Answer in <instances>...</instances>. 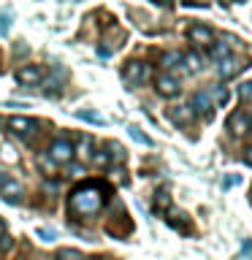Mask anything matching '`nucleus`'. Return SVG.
Listing matches in <instances>:
<instances>
[{
  "instance_id": "9b49d317",
  "label": "nucleus",
  "mask_w": 252,
  "mask_h": 260,
  "mask_svg": "<svg viewBox=\"0 0 252 260\" xmlns=\"http://www.w3.org/2000/svg\"><path fill=\"white\" fill-rule=\"evenodd\" d=\"M168 117H171V122H176V125H190L195 119V111L190 106H174V109H168Z\"/></svg>"
},
{
  "instance_id": "f03ea898",
  "label": "nucleus",
  "mask_w": 252,
  "mask_h": 260,
  "mask_svg": "<svg viewBox=\"0 0 252 260\" xmlns=\"http://www.w3.org/2000/svg\"><path fill=\"white\" fill-rule=\"evenodd\" d=\"M73 144L68 138H54L52 144H49V160L52 162H60V166H71L73 162Z\"/></svg>"
},
{
  "instance_id": "cd10ccee",
  "label": "nucleus",
  "mask_w": 252,
  "mask_h": 260,
  "mask_svg": "<svg viewBox=\"0 0 252 260\" xmlns=\"http://www.w3.org/2000/svg\"><path fill=\"white\" fill-rule=\"evenodd\" d=\"M8 247H11V239H8V233H6V236H0V252L8 249Z\"/></svg>"
},
{
  "instance_id": "dca6fc26",
  "label": "nucleus",
  "mask_w": 252,
  "mask_h": 260,
  "mask_svg": "<svg viewBox=\"0 0 252 260\" xmlns=\"http://www.w3.org/2000/svg\"><path fill=\"white\" fill-rule=\"evenodd\" d=\"M168 225H171V228H176V231H182V233H190V231H193V225L187 222V217L182 214V211H179V214H176V211H171Z\"/></svg>"
},
{
  "instance_id": "7c9ffc66",
  "label": "nucleus",
  "mask_w": 252,
  "mask_h": 260,
  "mask_svg": "<svg viewBox=\"0 0 252 260\" xmlns=\"http://www.w3.org/2000/svg\"><path fill=\"white\" fill-rule=\"evenodd\" d=\"M0 236H6V222L0 219Z\"/></svg>"
},
{
  "instance_id": "f257e3e1",
  "label": "nucleus",
  "mask_w": 252,
  "mask_h": 260,
  "mask_svg": "<svg viewBox=\"0 0 252 260\" xmlns=\"http://www.w3.org/2000/svg\"><path fill=\"white\" fill-rule=\"evenodd\" d=\"M106 198H109V184L106 182L79 184L68 198V214L73 219H89L106 206Z\"/></svg>"
},
{
  "instance_id": "9d476101",
  "label": "nucleus",
  "mask_w": 252,
  "mask_h": 260,
  "mask_svg": "<svg viewBox=\"0 0 252 260\" xmlns=\"http://www.w3.org/2000/svg\"><path fill=\"white\" fill-rule=\"evenodd\" d=\"M0 198H3L6 203H22L24 198V190L19 182H14V179H8V182L0 187Z\"/></svg>"
},
{
  "instance_id": "0eeeda50",
  "label": "nucleus",
  "mask_w": 252,
  "mask_h": 260,
  "mask_svg": "<svg viewBox=\"0 0 252 260\" xmlns=\"http://www.w3.org/2000/svg\"><path fill=\"white\" fill-rule=\"evenodd\" d=\"M154 89H158L160 95H166V98H174V95H179V79L174 76V73H166L163 71L158 79H154Z\"/></svg>"
},
{
  "instance_id": "aec40b11",
  "label": "nucleus",
  "mask_w": 252,
  "mask_h": 260,
  "mask_svg": "<svg viewBox=\"0 0 252 260\" xmlns=\"http://www.w3.org/2000/svg\"><path fill=\"white\" fill-rule=\"evenodd\" d=\"M228 54H231L228 52V44H211V60L214 62H223Z\"/></svg>"
},
{
  "instance_id": "39448f33",
  "label": "nucleus",
  "mask_w": 252,
  "mask_h": 260,
  "mask_svg": "<svg viewBox=\"0 0 252 260\" xmlns=\"http://www.w3.org/2000/svg\"><path fill=\"white\" fill-rule=\"evenodd\" d=\"M6 125H8V130H11L14 136L24 138V141L38 133V122L36 119H27V117H19V114H16V117H8Z\"/></svg>"
},
{
  "instance_id": "f8f14e48",
  "label": "nucleus",
  "mask_w": 252,
  "mask_h": 260,
  "mask_svg": "<svg viewBox=\"0 0 252 260\" xmlns=\"http://www.w3.org/2000/svg\"><path fill=\"white\" fill-rule=\"evenodd\" d=\"M206 95H209V101H211V109H217V106H225V101H228V89H225L223 84L209 87Z\"/></svg>"
},
{
  "instance_id": "b1692460",
  "label": "nucleus",
  "mask_w": 252,
  "mask_h": 260,
  "mask_svg": "<svg viewBox=\"0 0 252 260\" xmlns=\"http://www.w3.org/2000/svg\"><path fill=\"white\" fill-rule=\"evenodd\" d=\"M92 162H95V166H98V168H103V166H109V154H106V152H101V149H98V152H92Z\"/></svg>"
},
{
  "instance_id": "7ed1b4c3",
  "label": "nucleus",
  "mask_w": 252,
  "mask_h": 260,
  "mask_svg": "<svg viewBox=\"0 0 252 260\" xmlns=\"http://www.w3.org/2000/svg\"><path fill=\"white\" fill-rule=\"evenodd\" d=\"M244 68H247V57H241V54H228L223 62H217V76L225 81V79L239 76Z\"/></svg>"
},
{
  "instance_id": "f3484780",
  "label": "nucleus",
  "mask_w": 252,
  "mask_h": 260,
  "mask_svg": "<svg viewBox=\"0 0 252 260\" xmlns=\"http://www.w3.org/2000/svg\"><path fill=\"white\" fill-rule=\"evenodd\" d=\"M73 154L92 157V141H89V136H79V146H73Z\"/></svg>"
},
{
  "instance_id": "4468645a",
  "label": "nucleus",
  "mask_w": 252,
  "mask_h": 260,
  "mask_svg": "<svg viewBox=\"0 0 252 260\" xmlns=\"http://www.w3.org/2000/svg\"><path fill=\"white\" fill-rule=\"evenodd\" d=\"M182 65H184L190 73H195V71L203 68V57H201L198 52H187V54H182Z\"/></svg>"
},
{
  "instance_id": "bb28decb",
  "label": "nucleus",
  "mask_w": 252,
  "mask_h": 260,
  "mask_svg": "<svg viewBox=\"0 0 252 260\" xmlns=\"http://www.w3.org/2000/svg\"><path fill=\"white\" fill-rule=\"evenodd\" d=\"M241 98H244V101H252V81L241 87Z\"/></svg>"
},
{
  "instance_id": "2eb2a0df",
  "label": "nucleus",
  "mask_w": 252,
  "mask_h": 260,
  "mask_svg": "<svg viewBox=\"0 0 252 260\" xmlns=\"http://www.w3.org/2000/svg\"><path fill=\"white\" fill-rule=\"evenodd\" d=\"M160 65L166 68V73H171L174 68H179V65H182V54H179V52H163Z\"/></svg>"
},
{
  "instance_id": "a211bd4d",
  "label": "nucleus",
  "mask_w": 252,
  "mask_h": 260,
  "mask_svg": "<svg viewBox=\"0 0 252 260\" xmlns=\"http://www.w3.org/2000/svg\"><path fill=\"white\" fill-rule=\"evenodd\" d=\"M106 149H109V152H106V154H109L111 160H117V162H125V149H122L119 144H114V141H109V144H106Z\"/></svg>"
},
{
  "instance_id": "412c9836",
  "label": "nucleus",
  "mask_w": 252,
  "mask_h": 260,
  "mask_svg": "<svg viewBox=\"0 0 252 260\" xmlns=\"http://www.w3.org/2000/svg\"><path fill=\"white\" fill-rule=\"evenodd\" d=\"M128 133H130V138H133V141L144 144V146H152V138H149V136H144L141 130L136 127V125H133V127H128Z\"/></svg>"
},
{
  "instance_id": "6ab92c4d",
  "label": "nucleus",
  "mask_w": 252,
  "mask_h": 260,
  "mask_svg": "<svg viewBox=\"0 0 252 260\" xmlns=\"http://www.w3.org/2000/svg\"><path fill=\"white\" fill-rule=\"evenodd\" d=\"M168 209H171V195L168 192H158L154 195V211L163 214V211H168Z\"/></svg>"
},
{
  "instance_id": "20e7f679",
  "label": "nucleus",
  "mask_w": 252,
  "mask_h": 260,
  "mask_svg": "<svg viewBox=\"0 0 252 260\" xmlns=\"http://www.w3.org/2000/svg\"><path fill=\"white\" fill-rule=\"evenodd\" d=\"M149 76H152L149 65H146V62H136V60H130V62L125 65V71H122V79H125V84H130V87L144 84Z\"/></svg>"
},
{
  "instance_id": "393cba45",
  "label": "nucleus",
  "mask_w": 252,
  "mask_h": 260,
  "mask_svg": "<svg viewBox=\"0 0 252 260\" xmlns=\"http://www.w3.org/2000/svg\"><path fill=\"white\" fill-rule=\"evenodd\" d=\"M11 27V14H0V32H6Z\"/></svg>"
},
{
  "instance_id": "6e6552de",
  "label": "nucleus",
  "mask_w": 252,
  "mask_h": 260,
  "mask_svg": "<svg viewBox=\"0 0 252 260\" xmlns=\"http://www.w3.org/2000/svg\"><path fill=\"white\" fill-rule=\"evenodd\" d=\"M16 81H19L22 87H36L44 81V71H41L38 65H22V68L16 71Z\"/></svg>"
},
{
  "instance_id": "4be33fe9",
  "label": "nucleus",
  "mask_w": 252,
  "mask_h": 260,
  "mask_svg": "<svg viewBox=\"0 0 252 260\" xmlns=\"http://www.w3.org/2000/svg\"><path fill=\"white\" fill-rule=\"evenodd\" d=\"M57 260H84V255L76 249H60L57 252Z\"/></svg>"
},
{
  "instance_id": "ddd939ff",
  "label": "nucleus",
  "mask_w": 252,
  "mask_h": 260,
  "mask_svg": "<svg viewBox=\"0 0 252 260\" xmlns=\"http://www.w3.org/2000/svg\"><path fill=\"white\" fill-rule=\"evenodd\" d=\"M193 111H203V114H209L211 111V101H209V95H206V89H203V92H195L193 95V106H190Z\"/></svg>"
},
{
  "instance_id": "c756f323",
  "label": "nucleus",
  "mask_w": 252,
  "mask_h": 260,
  "mask_svg": "<svg viewBox=\"0 0 252 260\" xmlns=\"http://www.w3.org/2000/svg\"><path fill=\"white\" fill-rule=\"evenodd\" d=\"M8 182V174H6V171H0V187H3Z\"/></svg>"
},
{
  "instance_id": "5701e85b",
  "label": "nucleus",
  "mask_w": 252,
  "mask_h": 260,
  "mask_svg": "<svg viewBox=\"0 0 252 260\" xmlns=\"http://www.w3.org/2000/svg\"><path fill=\"white\" fill-rule=\"evenodd\" d=\"M79 119H87V122H95V125H103V117H101V114H92V111H79Z\"/></svg>"
},
{
  "instance_id": "c85d7f7f",
  "label": "nucleus",
  "mask_w": 252,
  "mask_h": 260,
  "mask_svg": "<svg viewBox=\"0 0 252 260\" xmlns=\"http://www.w3.org/2000/svg\"><path fill=\"white\" fill-rule=\"evenodd\" d=\"M244 162H247V166H252V146H249V149H244Z\"/></svg>"
},
{
  "instance_id": "473e14b6",
  "label": "nucleus",
  "mask_w": 252,
  "mask_h": 260,
  "mask_svg": "<svg viewBox=\"0 0 252 260\" xmlns=\"http://www.w3.org/2000/svg\"><path fill=\"white\" fill-rule=\"evenodd\" d=\"M0 127H3V117H0Z\"/></svg>"
},
{
  "instance_id": "423d86ee",
  "label": "nucleus",
  "mask_w": 252,
  "mask_h": 260,
  "mask_svg": "<svg viewBox=\"0 0 252 260\" xmlns=\"http://www.w3.org/2000/svg\"><path fill=\"white\" fill-rule=\"evenodd\" d=\"M187 38H190V44H195V46H211L214 44V30L206 27V24H201V22H195V24H190V30H187Z\"/></svg>"
},
{
  "instance_id": "1a4fd4ad",
  "label": "nucleus",
  "mask_w": 252,
  "mask_h": 260,
  "mask_svg": "<svg viewBox=\"0 0 252 260\" xmlns=\"http://www.w3.org/2000/svg\"><path fill=\"white\" fill-rule=\"evenodd\" d=\"M249 127H252V122H249V117H247L244 111H233L231 117H228V130H231L233 136L249 133Z\"/></svg>"
},
{
  "instance_id": "a878e982",
  "label": "nucleus",
  "mask_w": 252,
  "mask_h": 260,
  "mask_svg": "<svg viewBox=\"0 0 252 260\" xmlns=\"http://www.w3.org/2000/svg\"><path fill=\"white\" fill-rule=\"evenodd\" d=\"M38 236L44 241H54V231H46V228H38Z\"/></svg>"
},
{
  "instance_id": "2f4dec72",
  "label": "nucleus",
  "mask_w": 252,
  "mask_h": 260,
  "mask_svg": "<svg viewBox=\"0 0 252 260\" xmlns=\"http://www.w3.org/2000/svg\"><path fill=\"white\" fill-rule=\"evenodd\" d=\"M247 117H249V122H252V109H249V111H247Z\"/></svg>"
}]
</instances>
